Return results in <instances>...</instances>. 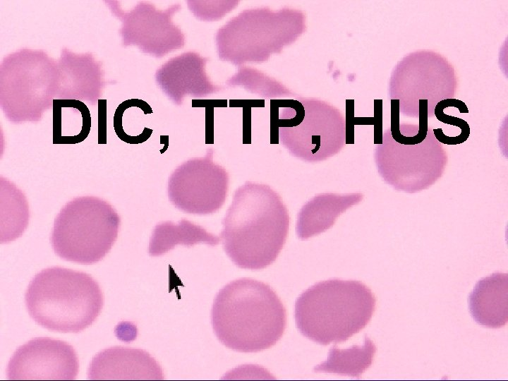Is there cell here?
Segmentation results:
<instances>
[{
  "instance_id": "1",
  "label": "cell",
  "mask_w": 508,
  "mask_h": 381,
  "mask_svg": "<svg viewBox=\"0 0 508 381\" xmlns=\"http://www.w3.org/2000/svg\"><path fill=\"white\" fill-rule=\"evenodd\" d=\"M220 233L223 248L239 268L261 270L282 250L290 217L281 196L267 184L246 181L234 193Z\"/></svg>"
},
{
  "instance_id": "2",
  "label": "cell",
  "mask_w": 508,
  "mask_h": 381,
  "mask_svg": "<svg viewBox=\"0 0 508 381\" xmlns=\"http://www.w3.org/2000/svg\"><path fill=\"white\" fill-rule=\"evenodd\" d=\"M211 322L215 335L224 346L253 353L269 349L280 339L286 326V312L268 284L241 278L217 293Z\"/></svg>"
},
{
  "instance_id": "3",
  "label": "cell",
  "mask_w": 508,
  "mask_h": 381,
  "mask_svg": "<svg viewBox=\"0 0 508 381\" xmlns=\"http://www.w3.org/2000/svg\"><path fill=\"white\" fill-rule=\"evenodd\" d=\"M375 308V298L364 284L331 279L315 284L298 296L296 325L314 342L341 343L365 327Z\"/></svg>"
},
{
  "instance_id": "4",
  "label": "cell",
  "mask_w": 508,
  "mask_h": 381,
  "mask_svg": "<svg viewBox=\"0 0 508 381\" xmlns=\"http://www.w3.org/2000/svg\"><path fill=\"white\" fill-rule=\"evenodd\" d=\"M30 317L52 331L77 333L99 315L104 296L88 274L61 267L42 270L30 281L25 296Z\"/></svg>"
},
{
  "instance_id": "5",
  "label": "cell",
  "mask_w": 508,
  "mask_h": 381,
  "mask_svg": "<svg viewBox=\"0 0 508 381\" xmlns=\"http://www.w3.org/2000/svg\"><path fill=\"white\" fill-rule=\"evenodd\" d=\"M121 219L107 200L95 196L76 197L56 215L50 236L60 258L83 265L102 260L114 244Z\"/></svg>"
},
{
  "instance_id": "6",
  "label": "cell",
  "mask_w": 508,
  "mask_h": 381,
  "mask_svg": "<svg viewBox=\"0 0 508 381\" xmlns=\"http://www.w3.org/2000/svg\"><path fill=\"white\" fill-rule=\"evenodd\" d=\"M57 64L44 52L20 50L4 58L1 67V105L13 123L37 122L58 92Z\"/></svg>"
},
{
  "instance_id": "7",
  "label": "cell",
  "mask_w": 508,
  "mask_h": 381,
  "mask_svg": "<svg viewBox=\"0 0 508 381\" xmlns=\"http://www.w3.org/2000/svg\"><path fill=\"white\" fill-rule=\"evenodd\" d=\"M291 16V15H290ZM288 9H248L231 18L216 33L219 58L234 65L260 63L294 42L304 28L288 26Z\"/></svg>"
},
{
  "instance_id": "8",
  "label": "cell",
  "mask_w": 508,
  "mask_h": 381,
  "mask_svg": "<svg viewBox=\"0 0 508 381\" xmlns=\"http://www.w3.org/2000/svg\"><path fill=\"white\" fill-rule=\"evenodd\" d=\"M279 127V143L294 157L308 162L325 160L346 143V120L334 106L301 98Z\"/></svg>"
},
{
  "instance_id": "9",
  "label": "cell",
  "mask_w": 508,
  "mask_h": 381,
  "mask_svg": "<svg viewBox=\"0 0 508 381\" xmlns=\"http://www.w3.org/2000/svg\"><path fill=\"white\" fill-rule=\"evenodd\" d=\"M377 172L394 190L414 193L428 189L442 177L447 154L428 128L426 138L416 145L396 142L390 129L382 135V143L375 150Z\"/></svg>"
},
{
  "instance_id": "10",
  "label": "cell",
  "mask_w": 508,
  "mask_h": 381,
  "mask_svg": "<svg viewBox=\"0 0 508 381\" xmlns=\"http://www.w3.org/2000/svg\"><path fill=\"white\" fill-rule=\"evenodd\" d=\"M214 150L209 148L205 157L189 159L177 167L168 181L170 202L189 214L214 213L224 204L229 176L222 166L213 162Z\"/></svg>"
},
{
  "instance_id": "11",
  "label": "cell",
  "mask_w": 508,
  "mask_h": 381,
  "mask_svg": "<svg viewBox=\"0 0 508 381\" xmlns=\"http://www.w3.org/2000/svg\"><path fill=\"white\" fill-rule=\"evenodd\" d=\"M114 14L122 22L119 30L124 46H136L141 52L162 57L185 45L186 38L181 28L172 20L180 11L179 4L166 10H159L147 1H140L129 11L116 5Z\"/></svg>"
},
{
  "instance_id": "12",
  "label": "cell",
  "mask_w": 508,
  "mask_h": 381,
  "mask_svg": "<svg viewBox=\"0 0 508 381\" xmlns=\"http://www.w3.org/2000/svg\"><path fill=\"white\" fill-rule=\"evenodd\" d=\"M78 369L76 352L70 344L37 337L15 351L8 363L6 375L12 380H73Z\"/></svg>"
},
{
  "instance_id": "13",
  "label": "cell",
  "mask_w": 508,
  "mask_h": 381,
  "mask_svg": "<svg viewBox=\"0 0 508 381\" xmlns=\"http://www.w3.org/2000/svg\"><path fill=\"white\" fill-rule=\"evenodd\" d=\"M208 58L187 52L169 59L156 71L155 77L161 90L181 106L186 96L204 97L222 90L206 72Z\"/></svg>"
},
{
  "instance_id": "14",
  "label": "cell",
  "mask_w": 508,
  "mask_h": 381,
  "mask_svg": "<svg viewBox=\"0 0 508 381\" xmlns=\"http://www.w3.org/2000/svg\"><path fill=\"white\" fill-rule=\"evenodd\" d=\"M87 377L92 380H162L163 374L159 363L146 351L115 346L93 357Z\"/></svg>"
},
{
  "instance_id": "15",
  "label": "cell",
  "mask_w": 508,
  "mask_h": 381,
  "mask_svg": "<svg viewBox=\"0 0 508 381\" xmlns=\"http://www.w3.org/2000/svg\"><path fill=\"white\" fill-rule=\"evenodd\" d=\"M58 68L60 99L66 92L64 99H85L90 103L100 96L104 73L92 54H75L63 49Z\"/></svg>"
},
{
  "instance_id": "16",
  "label": "cell",
  "mask_w": 508,
  "mask_h": 381,
  "mask_svg": "<svg viewBox=\"0 0 508 381\" xmlns=\"http://www.w3.org/2000/svg\"><path fill=\"white\" fill-rule=\"evenodd\" d=\"M363 199L361 193H324L315 195L302 206L297 214L298 238L303 241L327 231L341 214Z\"/></svg>"
},
{
  "instance_id": "17",
  "label": "cell",
  "mask_w": 508,
  "mask_h": 381,
  "mask_svg": "<svg viewBox=\"0 0 508 381\" xmlns=\"http://www.w3.org/2000/svg\"><path fill=\"white\" fill-rule=\"evenodd\" d=\"M508 276L495 272L479 280L470 294V313L479 325L497 328L508 320Z\"/></svg>"
},
{
  "instance_id": "18",
  "label": "cell",
  "mask_w": 508,
  "mask_h": 381,
  "mask_svg": "<svg viewBox=\"0 0 508 381\" xmlns=\"http://www.w3.org/2000/svg\"><path fill=\"white\" fill-rule=\"evenodd\" d=\"M53 143L77 144L88 136L91 128L90 112L81 100L54 99Z\"/></svg>"
},
{
  "instance_id": "19",
  "label": "cell",
  "mask_w": 508,
  "mask_h": 381,
  "mask_svg": "<svg viewBox=\"0 0 508 381\" xmlns=\"http://www.w3.org/2000/svg\"><path fill=\"white\" fill-rule=\"evenodd\" d=\"M219 238L207 232L203 227L183 219L177 224L165 222L157 224L151 237L150 254L160 255L181 244L190 247L197 243L214 246Z\"/></svg>"
},
{
  "instance_id": "20",
  "label": "cell",
  "mask_w": 508,
  "mask_h": 381,
  "mask_svg": "<svg viewBox=\"0 0 508 381\" xmlns=\"http://www.w3.org/2000/svg\"><path fill=\"white\" fill-rule=\"evenodd\" d=\"M5 200L6 229L9 225H14L16 238L20 236L29 220V206L25 197L18 188H16L14 196H8L6 190Z\"/></svg>"
},
{
  "instance_id": "21",
  "label": "cell",
  "mask_w": 508,
  "mask_h": 381,
  "mask_svg": "<svg viewBox=\"0 0 508 381\" xmlns=\"http://www.w3.org/2000/svg\"><path fill=\"white\" fill-rule=\"evenodd\" d=\"M190 11L204 20H217L234 8L236 1H187Z\"/></svg>"
},
{
  "instance_id": "22",
  "label": "cell",
  "mask_w": 508,
  "mask_h": 381,
  "mask_svg": "<svg viewBox=\"0 0 508 381\" xmlns=\"http://www.w3.org/2000/svg\"><path fill=\"white\" fill-rule=\"evenodd\" d=\"M449 107H456L460 113H468V109L463 101L454 98L441 100L434 108V114L436 118L442 123L460 128L461 132L459 136L466 141L470 135V127L468 123L462 119L445 114L444 109Z\"/></svg>"
},
{
  "instance_id": "23",
  "label": "cell",
  "mask_w": 508,
  "mask_h": 381,
  "mask_svg": "<svg viewBox=\"0 0 508 381\" xmlns=\"http://www.w3.org/2000/svg\"><path fill=\"white\" fill-rule=\"evenodd\" d=\"M98 143H107V99H98Z\"/></svg>"
}]
</instances>
